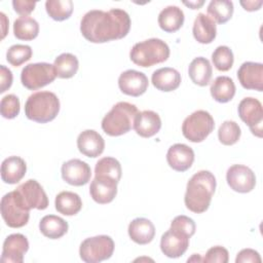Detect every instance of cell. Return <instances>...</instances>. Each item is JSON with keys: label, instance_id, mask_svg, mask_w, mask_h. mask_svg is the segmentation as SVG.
Returning <instances> with one entry per match:
<instances>
[{"label": "cell", "instance_id": "4", "mask_svg": "<svg viewBox=\"0 0 263 263\" xmlns=\"http://www.w3.org/2000/svg\"><path fill=\"white\" fill-rule=\"evenodd\" d=\"M139 113L136 105L127 102H118L104 116L103 130L111 137H118L128 133L134 127V122Z\"/></svg>", "mask_w": 263, "mask_h": 263}, {"label": "cell", "instance_id": "8", "mask_svg": "<svg viewBox=\"0 0 263 263\" xmlns=\"http://www.w3.org/2000/svg\"><path fill=\"white\" fill-rule=\"evenodd\" d=\"M0 210L1 216L8 227L20 228L29 221L30 210L24 205L15 190L6 193L2 197Z\"/></svg>", "mask_w": 263, "mask_h": 263}, {"label": "cell", "instance_id": "43", "mask_svg": "<svg viewBox=\"0 0 263 263\" xmlns=\"http://www.w3.org/2000/svg\"><path fill=\"white\" fill-rule=\"evenodd\" d=\"M36 2L34 1H25V0H13L12 1V6L13 9L21 14V16H28L34 8H35Z\"/></svg>", "mask_w": 263, "mask_h": 263}, {"label": "cell", "instance_id": "14", "mask_svg": "<svg viewBox=\"0 0 263 263\" xmlns=\"http://www.w3.org/2000/svg\"><path fill=\"white\" fill-rule=\"evenodd\" d=\"M62 178L73 186H82L89 182L91 177L90 166L80 159L74 158L63 163Z\"/></svg>", "mask_w": 263, "mask_h": 263}, {"label": "cell", "instance_id": "35", "mask_svg": "<svg viewBox=\"0 0 263 263\" xmlns=\"http://www.w3.org/2000/svg\"><path fill=\"white\" fill-rule=\"evenodd\" d=\"M122 170L120 162L114 157H103L96 163L95 176H106L119 182Z\"/></svg>", "mask_w": 263, "mask_h": 263}, {"label": "cell", "instance_id": "41", "mask_svg": "<svg viewBox=\"0 0 263 263\" xmlns=\"http://www.w3.org/2000/svg\"><path fill=\"white\" fill-rule=\"evenodd\" d=\"M229 260V254L228 251L221 246L212 247L208 250L205 256L202 258V262L206 263H227Z\"/></svg>", "mask_w": 263, "mask_h": 263}, {"label": "cell", "instance_id": "18", "mask_svg": "<svg viewBox=\"0 0 263 263\" xmlns=\"http://www.w3.org/2000/svg\"><path fill=\"white\" fill-rule=\"evenodd\" d=\"M237 78L246 89L263 90V65L255 62H245L237 71Z\"/></svg>", "mask_w": 263, "mask_h": 263}, {"label": "cell", "instance_id": "27", "mask_svg": "<svg viewBox=\"0 0 263 263\" xmlns=\"http://www.w3.org/2000/svg\"><path fill=\"white\" fill-rule=\"evenodd\" d=\"M213 69L208 59L203 57L195 58L189 65L188 74L193 83L199 86H205L210 83Z\"/></svg>", "mask_w": 263, "mask_h": 263}, {"label": "cell", "instance_id": "23", "mask_svg": "<svg viewBox=\"0 0 263 263\" xmlns=\"http://www.w3.org/2000/svg\"><path fill=\"white\" fill-rule=\"evenodd\" d=\"M151 82L161 91H173L181 84V74L174 68L164 67L153 72Z\"/></svg>", "mask_w": 263, "mask_h": 263}, {"label": "cell", "instance_id": "9", "mask_svg": "<svg viewBox=\"0 0 263 263\" xmlns=\"http://www.w3.org/2000/svg\"><path fill=\"white\" fill-rule=\"evenodd\" d=\"M55 77L54 66L48 63L29 64L21 73L22 84L30 90H36L51 83Z\"/></svg>", "mask_w": 263, "mask_h": 263}, {"label": "cell", "instance_id": "13", "mask_svg": "<svg viewBox=\"0 0 263 263\" xmlns=\"http://www.w3.org/2000/svg\"><path fill=\"white\" fill-rule=\"evenodd\" d=\"M29 250V241L22 233L8 235L3 242L1 261L5 263H23L24 255Z\"/></svg>", "mask_w": 263, "mask_h": 263}, {"label": "cell", "instance_id": "30", "mask_svg": "<svg viewBox=\"0 0 263 263\" xmlns=\"http://www.w3.org/2000/svg\"><path fill=\"white\" fill-rule=\"evenodd\" d=\"M211 96L219 103L231 101L235 95V84L228 76H218L211 85Z\"/></svg>", "mask_w": 263, "mask_h": 263}, {"label": "cell", "instance_id": "19", "mask_svg": "<svg viewBox=\"0 0 263 263\" xmlns=\"http://www.w3.org/2000/svg\"><path fill=\"white\" fill-rule=\"evenodd\" d=\"M166 161L173 170L182 173L191 167L194 161V152L188 145L177 143L168 148Z\"/></svg>", "mask_w": 263, "mask_h": 263}, {"label": "cell", "instance_id": "28", "mask_svg": "<svg viewBox=\"0 0 263 263\" xmlns=\"http://www.w3.org/2000/svg\"><path fill=\"white\" fill-rule=\"evenodd\" d=\"M68 228V223L63 218L55 215L44 216L39 223L41 233L50 239L61 238L67 233Z\"/></svg>", "mask_w": 263, "mask_h": 263}, {"label": "cell", "instance_id": "11", "mask_svg": "<svg viewBox=\"0 0 263 263\" xmlns=\"http://www.w3.org/2000/svg\"><path fill=\"white\" fill-rule=\"evenodd\" d=\"M15 191L28 210H45L48 206L47 195L42 186L36 180L30 179L26 181L21 184Z\"/></svg>", "mask_w": 263, "mask_h": 263}, {"label": "cell", "instance_id": "44", "mask_svg": "<svg viewBox=\"0 0 263 263\" xmlns=\"http://www.w3.org/2000/svg\"><path fill=\"white\" fill-rule=\"evenodd\" d=\"M0 82H1V86H0V92L3 93L5 92L12 84V73L11 71L6 68L4 65L0 66Z\"/></svg>", "mask_w": 263, "mask_h": 263}, {"label": "cell", "instance_id": "12", "mask_svg": "<svg viewBox=\"0 0 263 263\" xmlns=\"http://www.w3.org/2000/svg\"><path fill=\"white\" fill-rule=\"evenodd\" d=\"M226 181L232 190L248 193L255 188L256 176L250 167L242 164H233L227 170Z\"/></svg>", "mask_w": 263, "mask_h": 263}, {"label": "cell", "instance_id": "37", "mask_svg": "<svg viewBox=\"0 0 263 263\" xmlns=\"http://www.w3.org/2000/svg\"><path fill=\"white\" fill-rule=\"evenodd\" d=\"M212 61L217 70L222 72L228 71L233 66V52L228 46L220 45L212 53Z\"/></svg>", "mask_w": 263, "mask_h": 263}, {"label": "cell", "instance_id": "5", "mask_svg": "<svg viewBox=\"0 0 263 263\" xmlns=\"http://www.w3.org/2000/svg\"><path fill=\"white\" fill-rule=\"evenodd\" d=\"M170 57V47L161 39L150 38L136 43L129 51L134 64L140 67H151L165 62Z\"/></svg>", "mask_w": 263, "mask_h": 263}, {"label": "cell", "instance_id": "24", "mask_svg": "<svg viewBox=\"0 0 263 263\" xmlns=\"http://www.w3.org/2000/svg\"><path fill=\"white\" fill-rule=\"evenodd\" d=\"M26 162L18 156H9L2 161L1 179L6 184L18 183L26 175Z\"/></svg>", "mask_w": 263, "mask_h": 263}, {"label": "cell", "instance_id": "26", "mask_svg": "<svg viewBox=\"0 0 263 263\" xmlns=\"http://www.w3.org/2000/svg\"><path fill=\"white\" fill-rule=\"evenodd\" d=\"M184 18V12L180 7L170 5L160 11L157 21L161 30L167 33H174L183 26Z\"/></svg>", "mask_w": 263, "mask_h": 263}, {"label": "cell", "instance_id": "36", "mask_svg": "<svg viewBox=\"0 0 263 263\" xmlns=\"http://www.w3.org/2000/svg\"><path fill=\"white\" fill-rule=\"evenodd\" d=\"M241 132L240 127L235 121L226 120L224 121L218 130V138L219 141L226 146H230L235 144L240 138Z\"/></svg>", "mask_w": 263, "mask_h": 263}, {"label": "cell", "instance_id": "2", "mask_svg": "<svg viewBox=\"0 0 263 263\" xmlns=\"http://www.w3.org/2000/svg\"><path fill=\"white\" fill-rule=\"evenodd\" d=\"M216 189V178L209 171L195 173L187 183L184 197L186 208L196 214L205 212Z\"/></svg>", "mask_w": 263, "mask_h": 263}, {"label": "cell", "instance_id": "40", "mask_svg": "<svg viewBox=\"0 0 263 263\" xmlns=\"http://www.w3.org/2000/svg\"><path fill=\"white\" fill-rule=\"evenodd\" d=\"M171 228L177 231H180L184 234H186L187 236L191 237L194 233H195V223L194 221L184 215L181 216H177L176 218H174V220L171 223Z\"/></svg>", "mask_w": 263, "mask_h": 263}, {"label": "cell", "instance_id": "34", "mask_svg": "<svg viewBox=\"0 0 263 263\" xmlns=\"http://www.w3.org/2000/svg\"><path fill=\"white\" fill-rule=\"evenodd\" d=\"M47 14L54 21L68 20L73 12L72 0H47L45 2Z\"/></svg>", "mask_w": 263, "mask_h": 263}, {"label": "cell", "instance_id": "22", "mask_svg": "<svg viewBox=\"0 0 263 263\" xmlns=\"http://www.w3.org/2000/svg\"><path fill=\"white\" fill-rule=\"evenodd\" d=\"M192 33L197 42L201 44L212 43L217 35L216 23L209 15L200 12L194 20Z\"/></svg>", "mask_w": 263, "mask_h": 263}, {"label": "cell", "instance_id": "33", "mask_svg": "<svg viewBox=\"0 0 263 263\" xmlns=\"http://www.w3.org/2000/svg\"><path fill=\"white\" fill-rule=\"evenodd\" d=\"M233 3L229 0H213L208 5L209 16L217 24H225L233 14Z\"/></svg>", "mask_w": 263, "mask_h": 263}, {"label": "cell", "instance_id": "17", "mask_svg": "<svg viewBox=\"0 0 263 263\" xmlns=\"http://www.w3.org/2000/svg\"><path fill=\"white\" fill-rule=\"evenodd\" d=\"M117 183L114 179L106 176H95L90 183L89 194L98 203H109L117 194Z\"/></svg>", "mask_w": 263, "mask_h": 263}, {"label": "cell", "instance_id": "38", "mask_svg": "<svg viewBox=\"0 0 263 263\" xmlns=\"http://www.w3.org/2000/svg\"><path fill=\"white\" fill-rule=\"evenodd\" d=\"M32 48L25 44H14L6 52L7 62L13 67H18L32 58Z\"/></svg>", "mask_w": 263, "mask_h": 263}, {"label": "cell", "instance_id": "46", "mask_svg": "<svg viewBox=\"0 0 263 263\" xmlns=\"http://www.w3.org/2000/svg\"><path fill=\"white\" fill-rule=\"evenodd\" d=\"M183 3H184L186 6L190 7L191 9H198V8H200V7L204 4V1H203V0H200V1H189V2L184 1Z\"/></svg>", "mask_w": 263, "mask_h": 263}, {"label": "cell", "instance_id": "25", "mask_svg": "<svg viewBox=\"0 0 263 263\" xmlns=\"http://www.w3.org/2000/svg\"><path fill=\"white\" fill-rule=\"evenodd\" d=\"M128 235L138 245H147L155 236L153 223L146 218H136L128 225Z\"/></svg>", "mask_w": 263, "mask_h": 263}, {"label": "cell", "instance_id": "21", "mask_svg": "<svg viewBox=\"0 0 263 263\" xmlns=\"http://www.w3.org/2000/svg\"><path fill=\"white\" fill-rule=\"evenodd\" d=\"M161 127L159 115L151 110L139 112L135 118L134 128L136 133L143 138H150L156 135Z\"/></svg>", "mask_w": 263, "mask_h": 263}, {"label": "cell", "instance_id": "45", "mask_svg": "<svg viewBox=\"0 0 263 263\" xmlns=\"http://www.w3.org/2000/svg\"><path fill=\"white\" fill-rule=\"evenodd\" d=\"M240 4L246 10L255 11L261 7L262 1H241Z\"/></svg>", "mask_w": 263, "mask_h": 263}, {"label": "cell", "instance_id": "15", "mask_svg": "<svg viewBox=\"0 0 263 263\" xmlns=\"http://www.w3.org/2000/svg\"><path fill=\"white\" fill-rule=\"evenodd\" d=\"M189 238L186 234L170 228L161 236V252L168 258H179L187 251Z\"/></svg>", "mask_w": 263, "mask_h": 263}, {"label": "cell", "instance_id": "47", "mask_svg": "<svg viewBox=\"0 0 263 263\" xmlns=\"http://www.w3.org/2000/svg\"><path fill=\"white\" fill-rule=\"evenodd\" d=\"M192 261H199V262H201L202 259L199 257L198 254H193V256L188 259V262H192Z\"/></svg>", "mask_w": 263, "mask_h": 263}, {"label": "cell", "instance_id": "10", "mask_svg": "<svg viewBox=\"0 0 263 263\" xmlns=\"http://www.w3.org/2000/svg\"><path fill=\"white\" fill-rule=\"evenodd\" d=\"M237 110L240 119L249 125L252 134L262 138L263 109L261 102L255 98H245L239 102Z\"/></svg>", "mask_w": 263, "mask_h": 263}, {"label": "cell", "instance_id": "3", "mask_svg": "<svg viewBox=\"0 0 263 263\" xmlns=\"http://www.w3.org/2000/svg\"><path fill=\"white\" fill-rule=\"evenodd\" d=\"M60 111V100L51 91L32 93L25 104L26 116L35 122L46 123L53 120Z\"/></svg>", "mask_w": 263, "mask_h": 263}, {"label": "cell", "instance_id": "39", "mask_svg": "<svg viewBox=\"0 0 263 263\" xmlns=\"http://www.w3.org/2000/svg\"><path fill=\"white\" fill-rule=\"evenodd\" d=\"M20 100L15 95H7L2 98L0 103L1 115L6 119H12L20 113Z\"/></svg>", "mask_w": 263, "mask_h": 263}, {"label": "cell", "instance_id": "20", "mask_svg": "<svg viewBox=\"0 0 263 263\" xmlns=\"http://www.w3.org/2000/svg\"><path fill=\"white\" fill-rule=\"evenodd\" d=\"M77 147L80 153L87 157L100 156L105 148L103 137L93 129H85L77 138Z\"/></svg>", "mask_w": 263, "mask_h": 263}, {"label": "cell", "instance_id": "32", "mask_svg": "<svg viewBox=\"0 0 263 263\" xmlns=\"http://www.w3.org/2000/svg\"><path fill=\"white\" fill-rule=\"evenodd\" d=\"M53 66L58 77L68 79L73 77L77 73L79 62L74 54L64 52L55 58Z\"/></svg>", "mask_w": 263, "mask_h": 263}, {"label": "cell", "instance_id": "7", "mask_svg": "<svg viewBox=\"0 0 263 263\" xmlns=\"http://www.w3.org/2000/svg\"><path fill=\"white\" fill-rule=\"evenodd\" d=\"M114 241L108 235L85 238L79 248V255L86 263H98L109 259L114 252Z\"/></svg>", "mask_w": 263, "mask_h": 263}, {"label": "cell", "instance_id": "6", "mask_svg": "<svg viewBox=\"0 0 263 263\" xmlns=\"http://www.w3.org/2000/svg\"><path fill=\"white\" fill-rule=\"evenodd\" d=\"M213 116L204 110H197L187 116L182 124L183 136L193 143H200L214 130Z\"/></svg>", "mask_w": 263, "mask_h": 263}, {"label": "cell", "instance_id": "29", "mask_svg": "<svg viewBox=\"0 0 263 263\" xmlns=\"http://www.w3.org/2000/svg\"><path fill=\"white\" fill-rule=\"evenodd\" d=\"M55 210L65 216H74L80 212L82 200L80 196L71 191H62L55 196Z\"/></svg>", "mask_w": 263, "mask_h": 263}, {"label": "cell", "instance_id": "42", "mask_svg": "<svg viewBox=\"0 0 263 263\" xmlns=\"http://www.w3.org/2000/svg\"><path fill=\"white\" fill-rule=\"evenodd\" d=\"M261 257L259 253L253 249H243L241 250L235 259L236 263H246V262H251V263H261Z\"/></svg>", "mask_w": 263, "mask_h": 263}, {"label": "cell", "instance_id": "16", "mask_svg": "<svg viewBox=\"0 0 263 263\" xmlns=\"http://www.w3.org/2000/svg\"><path fill=\"white\" fill-rule=\"evenodd\" d=\"M148 78L143 72L136 70H126L122 72L118 78V86L120 90L132 97L143 95L148 88Z\"/></svg>", "mask_w": 263, "mask_h": 263}, {"label": "cell", "instance_id": "1", "mask_svg": "<svg viewBox=\"0 0 263 263\" xmlns=\"http://www.w3.org/2000/svg\"><path fill=\"white\" fill-rule=\"evenodd\" d=\"M130 29L128 13L120 8L108 11L92 9L81 18L80 32L83 37L92 43H105L122 39Z\"/></svg>", "mask_w": 263, "mask_h": 263}, {"label": "cell", "instance_id": "31", "mask_svg": "<svg viewBox=\"0 0 263 263\" xmlns=\"http://www.w3.org/2000/svg\"><path fill=\"white\" fill-rule=\"evenodd\" d=\"M39 24L31 16H20L13 23V34L20 40H33L38 36Z\"/></svg>", "mask_w": 263, "mask_h": 263}]
</instances>
